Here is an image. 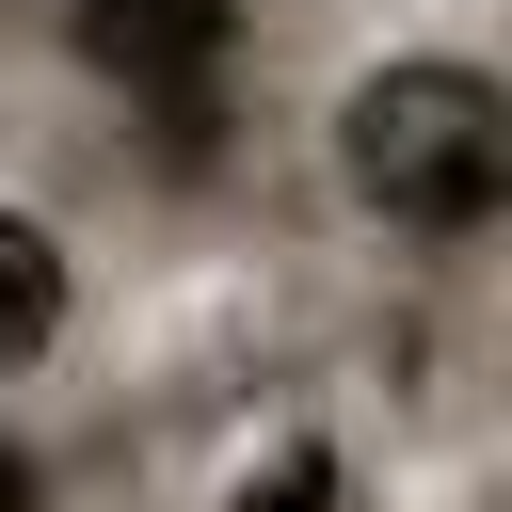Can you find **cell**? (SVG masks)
Returning a JSON list of instances; mask_svg holds the SVG:
<instances>
[{
	"label": "cell",
	"mask_w": 512,
	"mask_h": 512,
	"mask_svg": "<svg viewBox=\"0 0 512 512\" xmlns=\"http://www.w3.org/2000/svg\"><path fill=\"white\" fill-rule=\"evenodd\" d=\"M336 192L400 240H480L512 192V96L448 48H400L336 96Z\"/></svg>",
	"instance_id": "6da1fadb"
},
{
	"label": "cell",
	"mask_w": 512,
	"mask_h": 512,
	"mask_svg": "<svg viewBox=\"0 0 512 512\" xmlns=\"http://www.w3.org/2000/svg\"><path fill=\"white\" fill-rule=\"evenodd\" d=\"M64 32H80V64H96V80L176 96V112H192V96L224 80V48H240V16H224V0H80Z\"/></svg>",
	"instance_id": "7a4b0ae2"
},
{
	"label": "cell",
	"mask_w": 512,
	"mask_h": 512,
	"mask_svg": "<svg viewBox=\"0 0 512 512\" xmlns=\"http://www.w3.org/2000/svg\"><path fill=\"white\" fill-rule=\"evenodd\" d=\"M64 336H80V256H64V224H48V208H16V192H0V384H32Z\"/></svg>",
	"instance_id": "3957f363"
},
{
	"label": "cell",
	"mask_w": 512,
	"mask_h": 512,
	"mask_svg": "<svg viewBox=\"0 0 512 512\" xmlns=\"http://www.w3.org/2000/svg\"><path fill=\"white\" fill-rule=\"evenodd\" d=\"M224 512H352V464H336L320 432H288V448H256V464L224 480Z\"/></svg>",
	"instance_id": "277c9868"
}]
</instances>
